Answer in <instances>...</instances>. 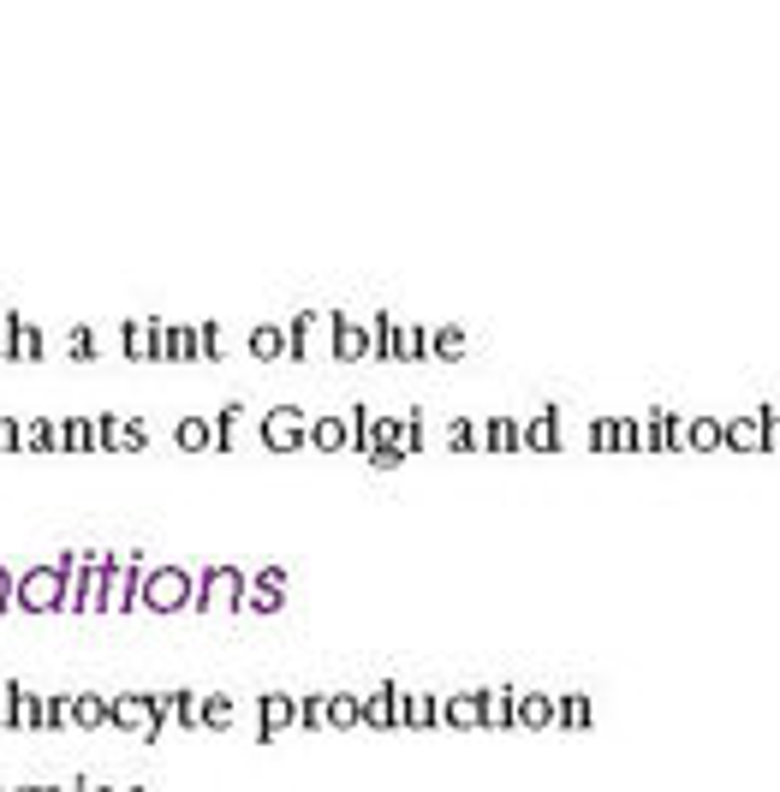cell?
I'll return each mask as SVG.
<instances>
[{
	"mask_svg": "<svg viewBox=\"0 0 780 792\" xmlns=\"http://www.w3.org/2000/svg\"><path fill=\"white\" fill-rule=\"evenodd\" d=\"M84 554H61V561H36L19 572V608L24 614H66L72 608V584H78Z\"/></svg>",
	"mask_w": 780,
	"mask_h": 792,
	"instance_id": "cell-1",
	"label": "cell"
},
{
	"mask_svg": "<svg viewBox=\"0 0 780 792\" xmlns=\"http://www.w3.org/2000/svg\"><path fill=\"white\" fill-rule=\"evenodd\" d=\"M120 447L126 453H143V447H150V430H143L138 417H120Z\"/></svg>",
	"mask_w": 780,
	"mask_h": 792,
	"instance_id": "cell-49",
	"label": "cell"
},
{
	"mask_svg": "<svg viewBox=\"0 0 780 792\" xmlns=\"http://www.w3.org/2000/svg\"><path fill=\"white\" fill-rule=\"evenodd\" d=\"M691 453H721V417H691Z\"/></svg>",
	"mask_w": 780,
	"mask_h": 792,
	"instance_id": "cell-44",
	"label": "cell"
},
{
	"mask_svg": "<svg viewBox=\"0 0 780 792\" xmlns=\"http://www.w3.org/2000/svg\"><path fill=\"white\" fill-rule=\"evenodd\" d=\"M120 590H126V561L101 554V614H120Z\"/></svg>",
	"mask_w": 780,
	"mask_h": 792,
	"instance_id": "cell-25",
	"label": "cell"
},
{
	"mask_svg": "<svg viewBox=\"0 0 780 792\" xmlns=\"http://www.w3.org/2000/svg\"><path fill=\"white\" fill-rule=\"evenodd\" d=\"M61 453H96V417H61Z\"/></svg>",
	"mask_w": 780,
	"mask_h": 792,
	"instance_id": "cell-29",
	"label": "cell"
},
{
	"mask_svg": "<svg viewBox=\"0 0 780 792\" xmlns=\"http://www.w3.org/2000/svg\"><path fill=\"white\" fill-rule=\"evenodd\" d=\"M364 727H376V733L400 727V685H393V680H381L376 692L364 697Z\"/></svg>",
	"mask_w": 780,
	"mask_h": 792,
	"instance_id": "cell-12",
	"label": "cell"
},
{
	"mask_svg": "<svg viewBox=\"0 0 780 792\" xmlns=\"http://www.w3.org/2000/svg\"><path fill=\"white\" fill-rule=\"evenodd\" d=\"M0 364H7V334H0Z\"/></svg>",
	"mask_w": 780,
	"mask_h": 792,
	"instance_id": "cell-57",
	"label": "cell"
},
{
	"mask_svg": "<svg viewBox=\"0 0 780 792\" xmlns=\"http://www.w3.org/2000/svg\"><path fill=\"white\" fill-rule=\"evenodd\" d=\"M250 578H257V584H274V590H286V566H257V572H250Z\"/></svg>",
	"mask_w": 780,
	"mask_h": 792,
	"instance_id": "cell-55",
	"label": "cell"
},
{
	"mask_svg": "<svg viewBox=\"0 0 780 792\" xmlns=\"http://www.w3.org/2000/svg\"><path fill=\"white\" fill-rule=\"evenodd\" d=\"M566 435H561V405H542L537 417H524V453H561Z\"/></svg>",
	"mask_w": 780,
	"mask_h": 792,
	"instance_id": "cell-11",
	"label": "cell"
},
{
	"mask_svg": "<svg viewBox=\"0 0 780 792\" xmlns=\"http://www.w3.org/2000/svg\"><path fill=\"white\" fill-rule=\"evenodd\" d=\"M316 322H322V316H311V311L286 322V358H292V364H311V328H316Z\"/></svg>",
	"mask_w": 780,
	"mask_h": 792,
	"instance_id": "cell-31",
	"label": "cell"
},
{
	"mask_svg": "<svg viewBox=\"0 0 780 792\" xmlns=\"http://www.w3.org/2000/svg\"><path fill=\"white\" fill-rule=\"evenodd\" d=\"M519 727H531V733L554 727V697L549 692H519Z\"/></svg>",
	"mask_w": 780,
	"mask_h": 792,
	"instance_id": "cell-27",
	"label": "cell"
},
{
	"mask_svg": "<svg viewBox=\"0 0 780 792\" xmlns=\"http://www.w3.org/2000/svg\"><path fill=\"white\" fill-rule=\"evenodd\" d=\"M167 703H173V727H185V733H203V709H197V692H185V685H180V692H167Z\"/></svg>",
	"mask_w": 780,
	"mask_h": 792,
	"instance_id": "cell-34",
	"label": "cell"
},
{
	"mask_svg": "<svg viewBox=\"0 0 780 792\" xmlns=\"http://www.w3.org/2000/svg\"><path fill=\"white\" fill-rule=\"evenodd\" d=\"M430 358L459 364V358H465V328H453V322H447V328H435V334H430Z\"/></svg>",
	"mask_w": 780,
	"mask_h": 792,
	"instance_id": "cell-36",
	"label": "cell"
},
{
	"mask_svg": "<svg viewBox=\"0 0 780 792\" xmlns=\"http://www.w3.org/2000/svg\"><path fill=\"white\" fill-rule=\"evenodd\" d=\"M245 346H250V358H257V364H274V358H286V328H281V322H257Z\"/></svg>",
	"mask_w": 780,
	"mask_h": 792,
	"instance_id": "cell-18",
	"label": "cell"
},
{
	"mask_svg": "<svg viewBox=\"0 0 780 792\" xmlns=\"http://www.w3.org/2000/svg\"><path fill=\"white\" fill-rule=\"evenodd\" d=\"M614 453H643V417H614Z\"/></svg>",
	"mask_w": 780,
	"mask_h": 792,
	"instance_id": "cell-43",
	"label": "cell"
},
{
	"mask_svg": "<svg viewBox=\"0 0 780 792\" xmlns=\"http://www.w3.org/2000/svg\"><path fill=\"white\" fill-rule=\"evenodd\" d=\"M346 423H351V453L370 459V447H376V412H370V405H351Z\"/></svg>",
	"mask_w": 780,
	"mask_h": 792,
	"instance_id": "cell-30",
	"label": "cell"
},
{
	"mask_svg": "<svg viewBox=\"0 0 780 792\" xmlns=\"http://www.w3.org/2000/svg\"><path fill=\"white\" fill-rule=\"evenodd\" d=\"M24 442H31V453H61V417H31Z\"/></svg>",
	"mask_w": 780,
	"mask_h": 792,
	"instance_id": "cell-35",
	"label": "cell"
},
{
	"mask_svg": "<svg viewBox=\"0 0 780 792\" xmlns=\"http://www.w3.org/2000/svg\"><path fill=\"white\" fill-rule=\"evenodd\" d=\"M370 340H376V351H370L376 364H400V322H393V316H376L370 322Z\"/></svg>",
	"mask_w": 780,
	"mask_h": 792,
	"instance_id": "cell-28",
	"label": "cell"
},
{
	"mask_svg": "<svg viewBox=\"0 0 780 792\" xmlns=\"http://www.w3.org/2000/svg\"><path fill=\"white\" fill-rule=\"evenodd\" d=\"M477 697H483V727H495V733L519 727V692L512 685H477Z\"/></svg>",
	"mask_w": 780,
	"mask_h": 792,
	"instance_id": "cell-10",
	"label": "cell"
},
{
	"mask_svg": "<svg viewBox=\"0 0 780 792\" xmlns=\"http://www.w3.org/2000/svg\"><path fill=\"white\" fill-rule=\"evenodd\" d=\"M328 727H334V733L364 727V697H358V692H328Z\"/></svg>",
	"mask_w": 780,
	"mask_h": 792,
	"instance_id": "cell-24",
	"label": "cell"
},
{
	"mask_svg": "<svg viewBox=\"0 0 780 792\" xmlns=\"http://www.w3.org/2000/svg\"><path fill=\"white\" fill-rule=\"evenodd\" d=\"M167 722H173L167 692H120V697H108V727L138 733L143 745H155L161 733H167Z\"/></svg>",
	"mask_w": 780,
	"mask_h": 792,
	"instance_id": "cell-2",
	"label": "cell"
},
{
	"mask_svg": "<svg viewBox=\"0 0 780 792\" xmlns=\"http://www.w3.org/2000/svg\"><path fill=\"white\" fill-rule=\"evenodd\" d=\"M0 792H12V786H0Z\"/></svg>",
	"mask_w": 780,
	"mask_h": 792,
	"instance_id": "cell-61",
	"label": "cell"
},
{
	"mask_svg": "<svg viewBox=\"0 0 780 792\" xmlns=\"http://www.w3.org/2000/svg\"><path fill=\"white\" fill-rule=\"evenodd\" d=\"M292 727H304V733H322V727H328V692L299 697V722H292Z\"/></svg>",
	"mask_w": 780,
	"mask_h": 792,
	"instance_id": "cell-39",
	"label": "cell"
},
{
	"mask_svg": "<svg viewBox=\"0 0 780 792\" xmlns=\"http://www.w3.org/2000/svg\"><path fill=\"white\" fill-rule=\"evenodd\" d=\"M143 554H126V590H120V614H138V596H143Z\"/></svg>",
	"mask_w": 780,
	"mask_h": 792,
	"instance_id": "cell-38",
	"label": "cell"
},
{
	"mask_svg": "<svg viewBox=\"0 0 780 792\" xmlns=\"http://www.w3.org/2000/svg\"><path fill=\"white\" fill-rule=\"evenodd\" d=\"M12 792H42V786H12Z\"/></svg>",
	"mask_w": 780,
	"mask_h": 792,
	"instance_id": "cell-58",
	"label": "cell"
},
{
	"mask_svg": "<svg viewBox=\"0 0 780 792\" xmlns=\"http://www.w3.org/2000/svg\"><path fill=\"white\" fill-rule=\"evenodd\" d=\"M197 346H203V364H220V328L215 322H197Z\"/></svg>",
	"mask_w": 780,
	"mask_h": 792,
	"instance_id": "cell-51",
	"label": "cell"
},
{
	"mask_svg": "<svg viewBox=\"0 0 780 792\" xmlns=\"http://www.w3.org/2000/svg\"><path fill=\"white\" fill-rule=\"evenodd\" d=\"M42 792H66V786H42Z\"/></svg>",
	"mask_w": 780,
	"mask_h": 792,
	"instance_id": "cell-59",
	"label": "cell"
},
{
	"mask_svg": "<svg viewBox=\"0 0 780 792\" xmlns=\"http://www.w3.org/2000/svg\"><path fill=\"white\" fill-rule=\"evenodd\" d=\"M245 584H250V572H245V566H232V561H209V566H197L191 614H239Z\"/></svg>",
	"mask_w": 780,
	"mask_h": 792,
	"instance_id": "cell-4",
	"label": "cell"
},
{
	"mask_svg": "<svg viewBox=\"0 0 780 792\" xmlns=\"http://www.w3.org/2000/svg\"><path fill=\"white\" fill-rule=\"evenodd\" d=\"M721 447L727 453H762V423L750 417H721Z\"/></svg>",
	"mask_w": 780,
	"mask_h": 792,
	"instance_id": "cell-17",
	"label": "cell"
},
{
	"mask_svg": "<svg viewBox=\"0 0 780 792\" xmlns=\"http://www.w3.org/2000/svg\"><path fill=\"white\" fill-rule=\"evenodd\" d=\"M7 733H42V697L24 680H7Z\"/></svg>",
	"mask_w": 780,
	"mask_h": 792,
	"instance_id": "cell-8",
	"label": "cell"
},
{
	"mask_svg": "<svg viewBox=\"0 0 780 792\" xmlns=\"http://www.w3.org/2000/svg\"><path fill=\"white\" fill-rule=\"evenodd\" d=\"M120 346H126V358L167 364V322H126V328H120Z\"/></svg>",
	"mask_w": 780,
	"mask_h": 792,
	"instance_id": "cell-7",
	"label": "cell"
},
{
	"mask_svg": "<svg viewBox=\"0 0 780 792\" xmlns=\"http://www.w3.org/2000/svg\"><path fill=\"white\" fill-rule=\"evenodd\" d=\"M643 453H668V405L643 412Z\"/></svg>",
	"mask_w": 780,
	"mask_h": 792,
	"instance_id": "cell-41",
	"label": "cell"
},
{
	"mask_svg": "<svg viewBox=\"0 0 780 792\" xmlns=\"http://www.w3.org/2000/svg\"><path fill=\"white\" fill-rule=\"evenodd\" d=\"M191 590H197V566L161 561V566L143 572L138 608H143V614H191Z\"/></svg>",
	"mask_w": 780,
	"mask_h": 792,
	"instance_id": "cell-3",
	"label": "cell"
},
{
	"mask_svg": "<svg viewBox=\"0 0 780 792\" xmlns=\"http://www.w3.org/2000/svg\"><path fill=\"white\" fill-rule=\"evenodd\" d=\"M596 722V709H591V697L584 692H566V697H554V727H566V733H584Z\"/></svg>",
	"mask_w": 780,
	"mask_h": 792,
	"instance_id": "cell-21",
	"label": "cell"
},
{
	"mask_svg": "<svg viewBox=\"0 0 780 792\" xmlns=\"http://www.w3.org/2000/svg\"><path fill=\"white\" fill-rule=\"evenodd\" d=\"M197 709H203V733H227V727H232V715H239L227 692H209V697L197 703Z\"/></svg>",
	"mask_w": 780,
	"mask_h": 792,
	"instance_id": "cell-33",
	"label": "cell"
},
{
	"mask_svg": "<svg viewBox=\"0 0 780 792\" xmlns=\"http://www.w3.org/2000/svg\"><path fill=\"white\" fill-rule=\"evenodd\" d=\"M281 608H286V590H274V584H257V578L245 584L239 614H262V620H269V614H281Z\"/></svg>",
	"mask_w": 780,
	"mask_h": 792,
	"instance_id": "cell-26",
	"label": "cell"
},
{
	"mask_svg": "<svg viewBox=\"0 0 780 792\" xmlns=\"http://www.w3.org/2000/svg\"><path fill=\"white\" fill-rule=\"evenodd\" d=\"M239 417H245V400H227L215 412V453H232V442H239Z\"/></svg>",
	"mask_w": 780,
	"mask_h": 792,
	"instance_id": "cell-32",
	"label": "cell"
},
{
	"mask_svg": "<svg viewBox=\"0 0 780 792\" xmlns=\"http://www.w3.org/2000/svg\"><path fill=\"white\" fill-rule=\"evenodd\" d=\"M483 453H524L519 417H483Z\"/></svg>",
	"mask_w": 780,
	"mask_h": 792,
	"instance_id": "cell-16",
	"label": "cell"
},
{
	"mask_svg": "<svg viewBox=\"0 0 780 792\" xmlns=\"http://www.w3.org/2000/svg\"><path fill=\"white\" fill-rule=\"evenodd\" d=\"M262 447L269 453L311 447V412H304V405H274V412H262Z\"/></svg>",
	"mask_w": 780,
	"mask_h": 792,
	"instance_id": "cell-5",
	"label": "cell"
},
{
	"mask_svg": "<svg viewBox=\"0 0 780 792\" xmlns=\"http://www.w3.org/2000/svg\"><path fill=\"white\" fill-rule=\"evenodd\" d=\"M72 614H101V554L78 561V584H72Z\"/></svg>",
	"mask_w": 780,
	"mask_h": 792,
	"instance_id": "cell-14",
	"label": "cell"
},
{
	"mask_svg": "<svg viewBox=\"0 0 780 792\" xmlns=\"http://www.w3.org/2000/svg\"><path fill=\"white\" fill-rule=\"evenodd\" d=\"M0 453H31V442H24V417H0Z\"/></svg>",
	"mask_w": 780,
	"mask_h": 792,
	"instance_id": "cell-47",
	"label": "cell"
},
{
	"mask_svg": "<svg viewBox=\"0 0 780 792\" xmlns=\"http://www.w3.org/2000/svg\"><path fill=\"white\" fill-rule=\"evenodd\" d=\"M400 727H405V733L441 727V697H435V692H400Z\"/></svg>",
	"mask_w": 780,
	"mask_h": 792,
	"instance_id": "cell-13",
	"label": "cell"
},
{
	"mask_svg": "<svg viewBox=\"0 0 780 792\" xmlns=\"http://www.w3.org/2000/svg\"><path fill=\"white\" fill-rule=\"evenodd\" d=\"M430 358V328H418V322H400V364H423Z\"/></svg>",
	"mask_w": 780,
	"mask_h": 792,
	"instance_id": "cell-42",
	"label": "cell"
},
{
	"mask_svg": "<svg viewBox=\"0 0 780 792\" xmlns=\"http://www.w3.org/2000/svg\"><path fill=\"white\" fill-rule=\"evenodd\" d=\"M405 453L411 459L423 453V412H405Z\"/></svg>",
	"mask_w": 780,
	"mask_h": 792,
	"instance_id": "cell-53",
	"label": "cell"
},
{
	"mask_svg": "<svg viewBox=\"0 0 780 792\" xmlns=\"http://www.w3.org/2000/svg\"><path fill=\"white\" fill-rule=\"evenodd\" d=\"M72 727H78V733H101V727H108V697H101V692H78V697H72Z\"/></svg>",
	"mask_w": 780,
	"mask_h": 792,
	"instance_id": "cell-22",
	"label": "cell"
},
{
	"mask_svg": "<svg viewBox=\"0 0 780 792\" xmlns=\"http://www.w3.org/2000/svg\"><path fill=\"white\" fill-rule=\"evenodd\" d=\"M292 722H299V697H286V692H262L257 697V745H274Z\"/></svg>",
	"mask_w": 780,
	"mask_h": 792,
	"instance_id": "cell-6",
	"label": "cell"
},
{
	"mask_svg": "<svg viewBox=\"0 0 780 792\" xmlns=\"http://www.w3.org/2000/svg\"><path fill=\"white\" fill-rule=\"evenodd\" d=\"M668 453H691V417L668 412Z\"/></svg>",
	"mask_w": 780,
	"mask_h": 792,
	"instance_id": "cell-48",
	"label": "cell"
},
{
	"mask_svg": "<svg viewBox=\"0 0 780 792\" xmlns=\"http://www.w3.org/2000/svg\"><path fill=\"white\" fill-rule=\"evenodd\" d=\"M72 727V692L42 697V733H66Z\"/></svg>",
	"mask_w": 780,
	"mask_h": 792,
	"instance_id": "cell-40",
	"label": "cell"
},
{
	"mask_svg": "<svg viewBox=\"0 0 780 792\" xmlns=\"http://www.w3.org/2000/svg\"><path fill=\"white\" fill-rule=\"evenodd\" d=\"M441 727H453V733L483 727V697H477V692H453V697H441Z\"/></svg>",
	"mask_w": 780,
	"mask_h": 792,
	"instance_id": "cell-15",
	"label": "cell"
},
{
	"mask_svg": "<svg viewBox=\"0 0 780 792\" xmlns=\"http://www.w3.org/2000/svg\"><path fill=\"white\" fill-rule=\"evenodd\" d=\"M0 733H7V692H0Z\"/></svg>",
	"mask_w": 780,
	"mask_h": 792,
	"instance_id": "cell-56",
	"label": "cell"
},
{
	"mask_svg": "<svg viewBox=\"0 0 780 792\" xmlns=\"http://www.w3.org/2000/svg\"><path fill=\"white\" fill-rule=\"evenodd\" d=\"M0 614H19V572L0 566Z\"/></svg>",
	"mask_w": 780,
	"mask_h": 792,
	"instance_id": "cell-50",
	"label": "cell"
},
{
	"mask_svg": "<svg viewBox=\"0 0 780 792\" xmlns=\"http://www.w3.org/2000/svg\"><path fill=\"white\" fill-rule=\"evenodd\" d=\"M66 351H72V358H96V334H90V328H72Z\"/></svg>",
	"mask_w": 780,
	"mask_h": 792,
	"instance_id": "cell-54",
	"label": "cell"
},
{
	"mask_svg": "<svg viewBox=\"0 0 780 792\" xmlns=\"http://www.w3.org/2000/svg\"><path fill=\"white\" fill-rule=\"evenodd\" d=\"M203 346H197V322H167V364H197Z\"/></svg>",
	"mask_w": 780,
	"mask_h": 792,
	"instance_id": "cell-23",
	"label": "cell"
},
{
	"mask_svg": "<svg viewBox=\"0 0 780 792\" xmlns=\"http://www.w3.org/2000/svg\"><path fill=\"white\" fill-rule=\"evenodd\" d=\"M591 453H614V417H591Z\"/></svg>",
	"mask_w": 780,
	"mask_h": 792,
	"instance_id": "cell-52",
	"label": "cell"
},
{
	"mask_svg": "<svg viewBox=\"0 0 780 792\" xmlns=\"http://www.w3.org/2000/svg\"><path fill=\"white\" fill-rule=\"evenodd\" d=\"M173 447L180 453H209L215 447V423L209 417H180L173 423Z\"/></svg>",
	"mask_w": 780,
	"mask_h": 792,
	"instance_id": "cell-20",
	"label": "cell"
},
{
	"mask_svg": "<svg viewBox=\"0 0 780 792\" xmlns=\"http://www.w3.org/2000/svg\"><path fill=\"white\" fill-rule=\"evenodd\" d=\"M447 447L453 453H483V423L477 417H453L447 423Z\"/></svg>",
	"mask_w": 780,
	"mask_h": 792,
	"instance_id": "cell-37",
	"label": "cell"
},
{
	"mask_svg": "<svg viewBox=\"0 0 780 792\" xmlns=\"http://www.w3.org/2000/svg\"><path fill=\"white\" fill-rule=\"evenodd\" d=\"M328 328H334V358H340V364H364V358L376 351V340H370V322L328 316Z\"/></svg>",
	"mask_w": 780,
	"mask_h": 792,
	"instance_id": "cell-9",
	"label": "cell"
},
{
	"mask_svg": "<svg viewBox=\"0 0 780 792\" xmlns=\"http://www.w3.org/2000/svg\"><path fill=\"white\" fill-rule=\"evenodd\" d=\"M96 453H120V412H96Z\"/></svg>",
	"mask_w": 780,
	"mask_h": 792,
	"instance_id": "cell-45",
	"label": "cell"
},
{
	"mask_svg": "<svg viewBox=\"0 0 780 792\" xmlns=\"http://www.w3.org/2000/svg\"><path fill=\"white\" fill-rule=\"evenodd\" d=\"M311 447L316 453H346L351 447V423L346 417H311Z\"/></svg>",
	"mask_w": 780,
	"mask_h": 792,
	"instance_id": "cell-19",
	"label": "cell"
},
{
	"mask_svg": "<svg viewBox=\"0 0 780 792\" xmlns=\"http://www.w3.org/2000/svg\"><path fill=\"white\" fill-rule=\"evenodd\" d=\"M757 423H762V453L780 459V405H757Z\"/></svg>",
	"mask_w": 780,
	"mask_h": 792,
	"instance_id": "cell-46",
	"label": "cell"
},
{
	"mask_svg": "<svg viewBox=\"0 0 780 792\" xmlns=\"http://www.w3.org/2000/svg\"><path fill=\"white\" fill-rule=\"evenodd\" d=\"M126 792H143V786H126Z\"/></svg>",
	"mask_w": 780,
	"mask_h": 792,
	"instance_id": "cell-60",
	"label": "cell"
}]
</instances>
